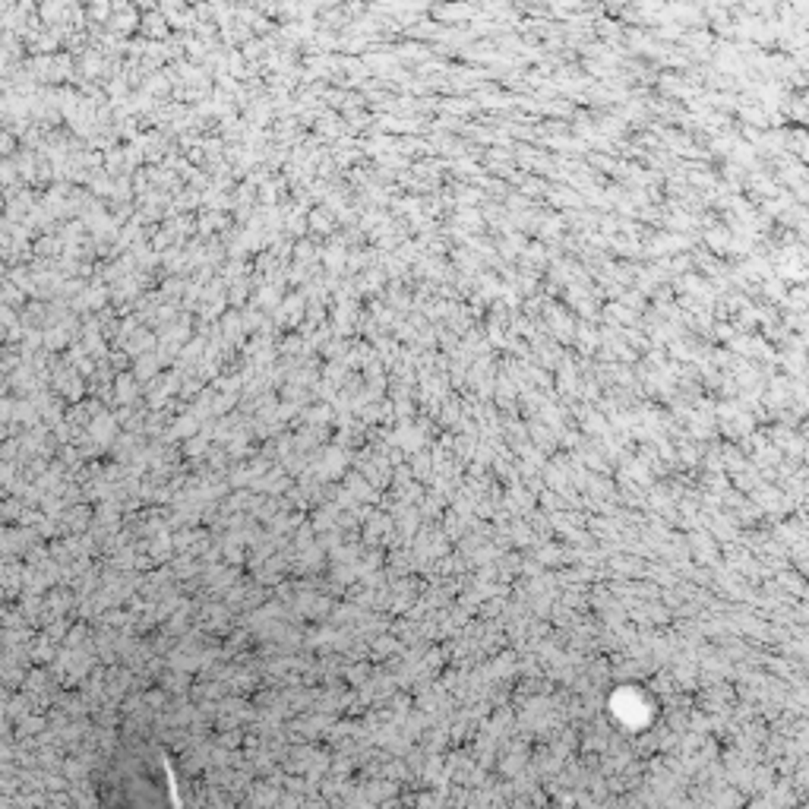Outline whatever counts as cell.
I'll use <instances>...</instances> for the list:
<instances>
[{
    "mask_svg": "<svg viewBox=\"0 0 809 809\" xmlns=\"http://www.w3.org/2000/svg\"><path fill=\"white\" fill-rule=\"evenodd\" d=\"M139 23H143V16L136 13V6H127V10H117L114 16L108 19V26H111L114 32H121V35H123V32H133V29H136Z\"/></svg>",
    "mask_w": 809,
    "mask_h": 809,
    "instance_id": "1",
    "label": "cell"
},
{
    "mask_svg": "<svg viewBox=\"0 0 809 809\" xmlns=\"http://www.w3.org/2000/svg\"><path fill=\"white\" fill-rule=\"evenodd\" d=\"M139 26H143L146 35L165 39V35H168V26H171V23H168V16H165L161 10H152V13H143V23H139Z\"/></svg>",
    "mask_w": 809,
    "mask_h": 809,
    "instance_id": "2",
    "label": "cell"
},
{
    "mask_svg": "<svg viewBox=\"0 0 809 809\" xmlns=\"http://www.w3.org/2000/svg\"><path fill=\"white\" fill-rule=\"evenodd\" d=\"M114 16V0H92L89 4V19L92 23H108Z\"/></svg>",
    "mask_w": 809,
    "mask_h": 809,
    "instance_id": "3",
    "label": "cell"
},
{
    "mask_svg": "<svg viewBox=\"0 0 809 809\" xmlns=\"http://www.w3.org/2000/svg\"><path fill=\"white\" fill-rule=\"evenodd\" d=\"M437 16H439V19H462V16H472V10H468V6H455V4H449V6H439Z\"/></svg>",
    "mask_w": 809,
    "mask_h": 809,
    "instance_id": "4",
    "label": "cell"
}]
</instances>
